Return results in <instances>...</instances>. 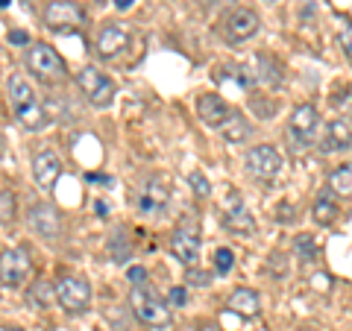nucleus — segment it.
I'll use <instances>...</instances> for the list:
<instances>
[{"mask_svg":"<svg viewBox=\"0 0 352 331\" xmlns=\"http://www.w3.org/2000/svg\"><path fill=\"white\" fill-rule=\"evenodd\" d=\"M6 94H9V103H12V112L21 120V126L30 129V132H41L44 126L50 124L47 112L41 109V103L36 100V91L30 88L27 80L21 76H9L6 80Z\"/></svg>","mask_w":352,"mask_h":331,"instance_id":"f257e3e1","label":"nucleus"},{"mask_svg":"<svg viewBox=\"0 0 352 331\" xmlns=\"http://www.w3.org/2000/svg\"><path fill=\"white\" fill-rule=\"evenodd\" d=\"M129 305H132V314H135L144 326H150V328H168L170 326V305L162 302L147 284L132 288Z\"/></svg>","mask_w":352,"mask_h":331,"instance_id":"f03ea898","label":"nucleus"},{"mask_svg":"<svg viewBox=\"0 0 352 331\" xmlns=\"http://www.w3.org/2000/svg\"><path fill=\"white\" fill-rule=\"evenodd\" d=\"M24 65H27V71L36 76V80L47 82V85L62 82L65 73H68L62 56L50 47V44H32V47L27 50V56H24Z\"/></svg>","mask_w":352,"mask_h":331,"instance_id":"7ed1b4c3","label":"nucleus"},{"mask_svg":"<svg viewBox=\"0 0 352 331\" xmlns=\"http://www.w3.org/2000/svg\"><path fill=\"white\" fill-rule=\"evenodd\" d=\"M76 85H80V91L88 103H91L94 109H106L112 106L115 100V91L118 85L112 76H106L100 68H94V65H85V68L76 71Z\"/></svg>","mask_w":352,"mask_h":331,"instance_id":"20e7f679","label":"nucleus"},{"mask_svg":"<svg viewBox=\"0 0 352 331\" xmlns=\"http://www.w3.org/2000/svg\"><path fill=\"white\" fill-rule=\"evenodd\" d=\"M53 296L68 314H85L91 308V284L82 275H62L53 288Z\"/></svg>","mask_w":352,"mask_h":331,"instance_id":"39448f33","label":"nucleus"},{"mask_svg":"<svg viewBox=\"0 0 352 331\" xmlns=\"http://www.w3.org/2000/svg\"><path fill=\"white\" fill-rule=\"evenodd\" d=\"M129 44H132V30H129V24L112 21V24H103L100 32H97L94 50H97V56H100V59L112 62V59H118L120 53L129 47Z\"/></svg>","mask_w":352,"mask_h":331,"instance_id":"423d86ee","label":"nucleus"},{"mask_svg":"<svg viewBox=\"0 0 352 331\" xmlns=\"http://www.w3.org/2000/svg\"><path fill=\"white\" fill-rule=\"evenodd\" d=\"M220 223H223L226 231H232V235L238 238H252L256 235V217L250 214V208L244 205V200H241V194L232 191L229 194V200L223 205V214H220Z\"/></svg>","mask_w":352,"mask_h":331,"instance_id":"0eeeda50","label":"nucleus"},{"mask_svg":"<svg viewBox=\"0 0 352 331\" xmlns=\"http://www.w3.org/2000/svg\"><path fill=\"white\" fill-rule=\"evenodd\" d=\"M170 252L176 255V261L185 264V270L200 264V229H197L191 220L176 226V231L170 235Z\"/></svg>","mask_w":352,"mask_h":331,"instance_id":"6e6552de","label":"nucleus"},{"mask_svg":"<svg viewBox=\"0 0 352 331\" xmlns=\"http://www.w3.org/2000/svg\"><path fill=\"white\" fill-rule=\"evenodd\" d=\"M44 21H47V27H53V30H74V27L85 24L88 12L76 0H53V3H47V9H44Z\"/></svg>","mask_w":352,"mask_h":331,"instance_id":"1a4fd4ad","label":"nucleus"},{"mask_svg":"<svg viewBox=\"0 0 352 331\" xmlns=\"http://www.w3.org/2000/svg\"><path fill=\"white\" fill-rule=\"evenodd\" d=\"M288 132H291V138L300 141L302 147L314 144L317 132H320V112H317L311 103L296 106L294 115H291V120H288Z\"/></svg>","mask_w":352,"mask_h":331,"instance_id":"9d476101","label":"nucleus"},{"mask_svg":"<svg viewBox=\"0 0 352 331\" xmlns=\"http://www.w3.org/2000/svg\"><path fill=\"white\" fill-rule=\"evenodd\" d=\"M27 223L44 240H59L62 238V214L47 203H36L27 212Z\"/></svg>","mask_w":352,"mask_h":331,"instance_id":"9b49d317","label":"nucleus"},{"mask_svg":"<svg viewBox=\"0 0 352 331\" xmlns=\"http://www.w3.org/2000/svg\"><path fill=\"white\" fill-rule=\"evenodd\" d=\"M261 27V18L256 9H247V6H238L232 15L226 18V24H223V36L229 44H241V41H247L252 38L258 32Z\"/></svg>","mask_w":352,"mask_h":331,"instance_id":"f8f14e48","label":"nucleus"},{"mask_svg":"<svg viewBox=\"0 0 352 331\" xmlns=\"http://www.w3.org/2000/svg\"><path fill=\"white\" fill-rule=\"evenodd\" d=\"M247 170L256 176V179H273L282 170V156L276 147L270 144H258L247 150Z\"/></svg>","mask_w":352,"mask_h":331,"instance_id":"ddd939ff","label":"nucleus"},{"mask_svg":"<svg viewBox=\"0 0 352 331\" xmlns=\"http://www.w3.org/2000/svg\"><path fill=\"white\" fill-rule=\"evenodd\" d=\"M30 273V261L24 255V249H3V255H0V282H3V288H18L21 282L27 279Z\"/></svg>","mask_w":352,"mask_h":331,"instance_id":"4468645a","label":"nucleus"},{"mask_svg":"<svg viewBox=\"0 0 352 331\" xmlns=\"http://www.w3.org/2000/svg\"><path fill=\"white\" fill-rule=\"evenodd\" d=\"M197 115H200V120L208 129H220L232 115V109L220 94H200L197 97Z\"/></svg>","mask_w":352,"mask_h":331,"instance_id":"2eb2a0df","label":"nucleus"},{"mask_svg":"<svg viewBox=\"0 0 352 331\" xmlns=\"http://www.w3.org/2000/svg\"><path fill=\"white\" fill-rule=\"evenodd\" d=\"M59 176H62V161L59 156L53 150H41L36 159H32V179H36L38 187H53L59 182Z\"/></svg>","mask_w":352,"mask_h":331,"instance_id":"dca6fc26","label":"nucleus"},{"mask_svg":"<svg viewBox=\"0 0 352 331\" xmlns=\"http://www.w3.org/2000/svg\"><path fill=\"white\" fill-rule=\"evenodd\" d=\"M226 308H229L232 314H238V317L252 319V317L261 314V299H258V293L252 290V288H238V290H232V296L226 299Z\"/></svg>","mask_w":352,"mask_h":331,"instance_id":"f3484780","label":"nucleus"},{"mask_svg":"<svg viewBox=\"0 0 352 331\" xmlns=\"http://www.w3.org/2000/svg\"><path fill=\"white\" fill-rule=\"evenodd\" d=\"M352 147V126L349 120L338 117L329 124L326 138H323V152H335V150H349Z\"/></svg>","mask_w":352,"mask_h":331,"instance_id":"a211bd4d","label":"nucleus"},{"mask_svg":"<svg viewBox=\"0 0 352 331\" xmlns=\"http://www.w3.org/2000/svg\"><path fill=\"white\" fill-rule=\"evenodd\" d=\"M168 200H170V194L164 191V185L153 179L144 191H141L138 205H141V212H144V214H162L164 208H168Z\"/></svg>","mask_w":352,"mask_h":331,"instance_id":"6ab92c4d","label":"nucleus"},{"mask_svg":"<svg viewBox=\"0 0 352 331\" xmlns=\"http://www.w3.org/2000/svg\"><path fill=\"white\" fill-rule=\"evenodd\" d=\"M311 217H314V223H317V226L335 223V217H338V194L332 191V187H323V194L314 200Z\"/></svg>","mask_w":352,"mask_h":331,"instance_id":"aec40b11","label":"nucleus"},{"mask_svg":"<svg viewBox=\"0 0 352 331\" xmlns=\"http://www.w3.org/2000/svg\"><path fill=\"white\" fill-rule=\"evenodd\" d=\"M220 135H223L229 144H244V141L252 135V126H250V120L241 115V112H235L232 109V115H229V120L223 126H220Z\"/></svg>","mask_w":352,"mask_h":331,"instance_id":"412c9836","label":"nucleus"},{"mask_svg":"<svg viewBox=\"0 0 352 331\" xmlns=\"http://www.w3.org/2000/svg\"><path fill=\"white\" fill-rule=\"evenodd\" d=\"M252 65H256V71H252V76H256V82H264V85H279L282 82V73H279V65L267 59V56H258L252 59ZM250 65V68H252Z\"/></svg>","mask_w":352,"mask_h":331,"instance_id":"4be33fe9","label":"nucleus"},{"mask_svg":"<svg viewBox=\"0 0 352 331\" xmlns=\"http://www.w3.org/2000/svg\"><path fill=\"white\" fill-rule=\"evenodd\" d=\"M329 187L338 194V196H349L352 194V161H344L329 173Z\"/></svg>","mask_w":352,"mask_h":331,"instance_id":"5701e85b","label":"nucleus"},{"mask_svg":"<svg viewBox=\"0 0 352 331\" xmlns=\"http://www.w3.org/2000/svg\"><path fill=\"white\" fill-rule=\"evenodd\" d=\"M294 252H296V255H300L302 261H314V258H317V238H311V235H296Z\"/></svg>","mask_w":352,"mask_h":331,"instance_id":"b1692460","label":"nucleus"},{"mask_svg":"<svg viewBox=\"0 0 352 331\" xmlns=\"http://www.w3.org/2000/svg\"><path fill=\"white\" fill-rule=\"evenodd\" d=\"M232 267H235V252L229 249V247H220L214 252V270L220 275H229V273H232Z\"/></svg>","mask_w":352,"mask_h":331,"instance_id":"393cba45","label":"nucleus"},{"mask_svg":"<svg viewBox=\"0 0 352 331\" xmlns=\"http://www.w3.org/2000/svg\"><path fill=\"white\" fill-rule=\"evenodd\" d=\"M188 185H191V191H194L197 196H203V200H206L208 194H212V182H208L206 173H200V170H191V173H188Z\"/></svg>","mask_w":352,"mask_h":331,"instance_id":"a878e982","label":"nucleus"},{"mask_svg":"<svg viewBox=\"0 0 352 331\" xmlns=\"http://www.w3.org/2000/svg\"><path fill=\"white\" fill-rule=\"evenodd\" d=\"M12 217H15V196L9 187H3V191H0V220L9 223Z\"/></svg>","mask_w":352,"mask_h":331,"instance_id":"bb28decb","label":"nucleus"},{"mask_svg":"<svg viewBox=\"0 0 352 331\" xmlns=\"http://www.w3.org/2000/svg\"><path fill=\"white\" fill-rule=\"evenodd\" d=\"M185 302H188V293H185V288H170L168 290V305L170 308H182Z\"/></svg>","mask_w":352,"mask_h":331,"instance_id":"cd10ccee","label":"nucleus"},{"mask_svg":"<svg viewBox=\"0 0 352 331\" xmlns=\"http://www.w3.org/2000/svg\"><path fill=\"white\" fill-rule=\"evenodd\" d=\"M340 50H344L346 59L352 62V24H346L344 30H340Z\"/></svg>","mask_w":352,"mask_h":331,"instance_id":"c85d7f7f","label":"nucleus"},{"mask_svg":"<svg viewBox=\"0 0 352 331\" xmlns=\"http://www.w3.org/2000/svg\"><path fill=\"white\" fill-rule=\"evenodd\" d=\"M126 279L135 284V288H141V284H147V270L144 267H129L126 270Z\"/></svg>","mask_w":352,"mask_h":331,"instance_id":"c756f323","label":"nucleus"},{"mask_svg":"<svg viewBox=\"0 0 352 331\" xmlns=\"http://www.w3.org/2000/svg\"><path fill=\"white\" fill-rule=\"evenodd\" d=\"M188 282H191V284H197V288H206V284L212 282V275H208V273H203V270L197 273V270L191 267V270H188Z\"/></svg>","mask_w":352,"mask_h":331,"instance_id":"7c9ffc66","label":"nucleus"},{"mask_svg":"<svg viewBox=\"0 0 352 331\" xmlns=\"http://www.w3.org/2000/svg\"><path fill=\"white\" fill-rule=\"evenodd\" d=\"M9 41L12 44H30V36L24 30H15V32H9Z\"/></svg>","mask_w":352,"mask_h":331,"instance_id":"2f4dec72","label":"nucleus"},{"mask_svg":"<svg viewBox=\"0 0 352 331\" xmlns=\"http://www.w3.org/2000/svg\"><path fill=\"white\" fill-rule=\"evenodd\" d=\"M36 299V293H30V302ZM38 308H47V299H44V282H38Z\"/></svg>","mask_w":352,"mask_h":331,"instance_id":"473e14b6","label":"nucleus"},{"mask_svg":"<svg viewBox=\"0 0 352 331\" xmlns=\"http://www.w3.org/2000/svg\"><path fill=\"white\" fill-rule=\"evenodd\" d=\"M132 3H135V0H115V6L120 9V12H126V9H132Z\"/></svg>","mask_w":352,"mask_h":331,"instance_id":"72a5a7b5","label":"nucleus"},{"mask_svg":"<svg viewBox=\"0 0 352 331\" xmlns=\"http://www.w3.org/2000/svg\"><path fill=\"white\" fill-rule=\"evenodd\" d=\"M197 331H217L212 323H206V326H200V328H197Z\"/></svg>","mask_w":352,"mask_h":331,"instance_id":"f704fd0d","label":"nucleus"},{"mask_svg":"<svg viewBox=\"0 0 352 331\" xmlns=\"http://www.w3.org/2000/svg\"><path fill=\"white\" fill-rule=\"evenodd\" d=\"M0 331H24V328H12V326H3V328H0Z\"/></svg>","mask_w":352,"mask_h":331,"instance_id":"c9c22d12","label":"nucleus"}]
</instances>
